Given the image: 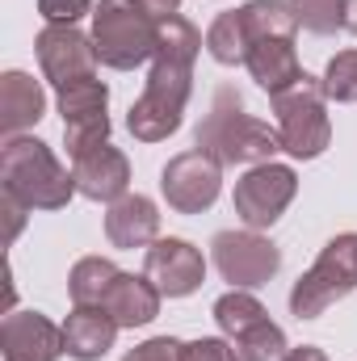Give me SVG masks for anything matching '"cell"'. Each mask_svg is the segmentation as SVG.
<instances>
[{
  "instance_id": "24",
  "label": "cell",
  "mask_w": 357,
  "mask_h": 361,
  "mask_svg": "<svg viewBox=\"0 0 357 361\" xmlns=\"http://www.w3.org/2000/svg\"><path fill=\"white\" fill-rule=\"evenodd\" d=\"M324 97L337 101V105H357V47L353 51H337L320 76Z\"/></svg>"
},
{
  "instance_id": "14",
  "label": "cell",
  "mask_w": 357,
  "mask_h": 361,
  "mask_svg": "<svg viewBox=\"0 0 357 361\" xmlns=\"http://www.w3.org/2000/svg\"><path fill=\"white\" fill-rule=\"evenodd\" d=\"M105 240H109V248H122V252L152 248L160 240V206L152 197H143V193H126V197L109 202Z\"/></svg>"
},
{
  "instance_id": "17",
  "label": "cell",
  "mask_w": 357,
  "mask_h": 361,
  "mask_svg": "<svg viewBox=\"0 0 357 361\" xmlns=\"http://www.w3.org/2000/svg\"><path fill=\"white\" fill-rule=\"evenodd\" d=\"M248 76L269 92H286L290 85L303 80V63H298V51H294V38H261L248 47V59H244Z\"/></svg>"
},
{
  "instance_id": "8",
  "label": "cell",
  "mask_w": 357,
  "mask_h": 361,
  "mask_svg": "<svg viewBox=\"0 0 357 361\" xmlns=\"http://www.w3.org/2000/svg\"><path fill=\"white\" fill-rule=\"evenodd\" d=\"M294 193H298V173L290 164L269 160V164H257V169H248L244 177L236 180L231 206H236V219L244 227L269 231L286 214V206L294 202Z\"/></svg>"
},
{
  "instance_id": "4",
  "label": "cell",
  "mask_w": 357,
  "mask_h": 361,
  "mask_svg": "<svg viewBox=\"0 0 357 361\" xmlns=\"http://www.w3.org/2000/svg\"><path fill=\"white\" fill-rule=\"evenodd\" d=\"M92 47L105 68L135 72L156 55V17L139 0H97Z\"/></svg>"
},
{
  "instance_id": "29",
  "label": "cell",
  "mask_w": 357,
  "mask_h": 361,
  "mask_svg": "<svg viewBox=\"0 0 357 361\" xmlns=\"http://www.w3.org/2000/svg\"><path fill=\"white\" fill-rule=\"evenodd\" d=\"M181 349L185 345H181L177 336H152V341L135 345L122 361H181Z\"/></svg>"
},
{
  "instance_id": "27",
  "label": "cell",
  "mask_w": 357,
  "mask_h": 361,
  "mask_svg": "<svg viewBox=\"0 0 357 361\" xmlns=\"http://www.w3.org/2000/svg\"><path fill=\"white\" fill-rule=\"evenodd\" d=\"M92 8H97L92 0H38V13L47 25H76L92 17Z\"/></svg>"
},
{
  "instance_id": "12",
  "label": "cell",
  "mask_w": 357,
  "mask_h": 361,
  "mask_svg": "<svg viewBox=\"0 0 357 361\" xmlns=\"http://www.w3.org/2000/svg\"><path fill=\"white\" fill-rule=\"evenodd\" d=\"M0 353H4V361H59L68 353L63 328L51 324L42 311H4Z\"/></svg>"
},
{
  "instance_id": "21",
  "label": "cell",
  "mask_w": 357,
  "mask_h": 361,
  "mask_svg": "<svg viewBox=\"0 0 357 361\" xmlns=\"http://www.w3.org/2000/svg\"><path fill=\"white\" fill-rule=\"evenodd\" d=\"M206 51H210V59L223 63V68H236V63L248 59V34H244L240 8L219 13V17L210 21V30H206Z\"/></svg>"
},
{
  "instance_id": "7",
  "label": "cell",
  "mask_w": 357,
  "mask_h": 361,
  "mask_svg": "<svg viewBox=\"0 0 357 361\" xmlns=\"http://www.w3.org/2000/svg\"><path fill=\"white\" fill-rule=\"evenodd\" d=\"M210 261H214V269H219L223 281H231V290H257V286H265V281L277 277L282 248L269 235L253 231V227L219 231L210 240Z\"/></svg>"
},
{
  "instance_id": "22",
  "label": "cell",
  "mask_w": 357,
  "mask_h": 361,
  "mask_svg": "<svg viewBox=\"0 0 357 361\" xmlns=\"http://www.w3.org/2000/svg\"><path fill=\"white\" fill-rule=\"evenodd\" d=\"M55 105H59V114H63V126L68 122H80V118H97V114H105L109 109V89H105V80H72V85H63V89L55 92Z\"/></svg>"
},
{
  "instance_id": "23",
  "label": "cell",
  "mask_w": 357,
  "mask_h": 361,
  "mask_svg": "<svg viewBox=\"0 0 357 361\" xmlns=\"http://www.w3.org/2000/svg\"><path fill=\"white\" fill-rule=\"evenodd\" d=\"M240 361H286L290 345H286V332L273 324V319H261L257 328H248L244 336L231 341Z\"/></svg>"
},
{
  "instance_id": "2",
  "label": "cell",
  "mask_w": 357,
  "mask_h": 361,
  "mask_svg": "<svg viewBox=\"0 0 357 361\" xmlns=\"http://www.w3.org/2000/svg\"><path fill=\"white\" fill-rule=\"evenodd\" d=\"M198 147L206 156H214L223 169H236V164L257 169L282 152V135H277V126L244 114V97L236 89H219L198 126Z\"/></svg>"
},
{
  "instance_id": "20",
  "label": "cell",
  "mask_w": 357,
  "mask_h": 361,
  "mask_svg": "<svg viewBox=\"0 0 357 361\" xmlns=\"http://www.w3.org/2000/svg\"><path fill=\"white\" fill-rule=\"evenodd\" d=\"M261 319H269V311L253 290H227V294L214 302V324H219V332H223L227 341L244 336V332L257 328Z\"/></svg>"
},
{
  "instance_id": "13",
  "label": "cell",
  "mask_w": 357,
  "mask_h": 361,
  "mask_svg": "<svg viewBox=\"0 0 357 361\" xmlns=\"http://www.w3.org/2000/svg\"><path fill=\"white\" fill-rule=\"evenodd\" d=\"M72 177H76L80 197L109 206V202H118V197L131 193V160L114 143H97L85 156L72 160Z\"/></svg>"
},
{
  "instance_id": "9",
  "label": "cell",
  "mask_w": 357,
  "mask_h": 361,
  "mask_svg": "<svg viewBox=\"0 0 357 361\" xmlns=\"http://www.w3.org/2000/svg\"><path fill=\"white\" fill-rule=\"evenodd\" d=\"M160 193L173 214H202L223 193V164L202 147H189L160 169Z\"/></svg>"
},
{
  "instance_id": "32",
  "label": "cell",
  "mask_w": 357,
  "mask_h": 361,
  "mask_svg": "<svg viewBox=\"0 0 357 361\" xmlns=\"http://www.w3.org/2000/svg\"><path fill=\"white\" fill-rule=\"evenodd\" d=\"M286 361H328V353H324V349H315V345H298V349H290V353H286Z\"/></svg>"
},
{
  "instance_id": "18",
  "label": "cell",
  "mask_w": 357,
  "mask_h": 361,
  "mask_svg": "<svg viewBox=\"0 0 357 361\" xmlns=\"http://www.w3.org/2000/svg\"><path fill=\"white\" fill-rule=\"evenodd\" d=\"M118 324L105 307H72V315L63 319V345H68V357L76 361H101L114 341H118Z\"/></svg>"
},
{
  "instance_id": "31",
  "label": "cell",
  "mask_w": 357,
  "mask_h": 361,
  "mask_svg": "<svg viewBox=\"0 0 357 361\" xmlns=\"http://www.w3.org/2000/svg\"><path fill=\"white\" fill-rule=\"evenodd\" d=\"M139 4H143L156 21H160V17H173V13L181 8V0H139Z\"/></svg>"
},
{
  "instance_id": "1",
  "label": "cell",
  "mask_w": 357,
  "mask_h": 361,
  "mask_svg": "<svg viewBox=\"0 0 357 361\" xmlns=\"http://www.w3.org/2000/svg\"><path fill=\"white\" fill-rule=\"evenodd\" d=\"M206 47V38L198 34V25L189 17H160L156 21V55H152V72L143 97L131 105L126 114V130L139 143H164L169 135L181 130L189 92H193V63L198 51Z\"/></svg>"
},
{
  "instance_id": "6",
  "label": "cell",
  "mask_w": 357,
  "mask_h": 361,
  "mask_svg": "<svg viewBox=\"0 0 357 361\" xmlns=\"http://www.w3.org/2000/svg\"><path fill=\"white\" fill-rule=\"evenodd\" d=\"M357 290V231L328 240L315 257V265L303 273L290 290V315L294 319H320L332 302Z\"/></svg>"
},
{
  "instance_id": "16",
  "label": "cell",
  "mask_w": 357,
  "mask_h": 361,
  "mask_svg": "<svg viewBox=\"0 0 357 361\" xmlns=\"http://www.w3.org/2000/svg\"><path fill=\"white\" fill-rule=\"evenodd\" d=\"M47 114V92L30 72H4L0 76V135H25L30 126H38Z\"/></svg>"
},
{
  "instance_id": "3",
  "label": "cell",
  "mask_w": 357,
  "mask_h": 361,
  "mask_svg": "<svg viewBox=\"0 0 357 361\" xmlns=\"http://www.w3.org/2000/svg\"><path fill=\"white\" fill-rule=\"evenodd\" d=\"M0 193H13L30 210H63L80 189L42 139L13 135L0 143Z\"/></svg>"
},
{
  "instance_id": "19",
  "label": "cell",
  "mask_w": 357,
  "mask_h": 361,
  "mask_svg": "<svg viewBox=\"0 0 357 361\" xmlns=\"http://www.w3.org/2000/svg\"><path fill=\"white\" fill-rule=\"evenodd\" d=\"M118 265L109 257H80L72 273H68V294H72V307H101L114 277H118Z\"/></svg>"
},
{
  "instance_id": "15",
  "label": "cell",
  "mask_w": 357,
  "mask_h": 361,
  "mask_svg": "<svg viewBox=\"0 0 357 361\" xmlns=\"http://www.w3.org/2000/svg\"><path fill=\"white\" fill-rule=\"evenodd\" d=\"M160 302H164V294L156 290V281L147 273H118L101 307L114 315L118 328H147L160 315Z\"/></svg>"
},
{
  "instance_id": "33",
  "label": "cell",
  "mask_w": 357,
  "mask_h": 361,
  "mask_svg": "<svg viewBox=\"0 0 357 361\" xmlns=\"http://www.w3.org/2000/svg\"><path fill=\"white\" fill-rule=\"evenodd\" d=\"M345 30L357 38V0H345Z\"/></svg>"
},
{
  "instance_id": "5",
  "label": "cell",
  "mask_w": 357,
  "mask_h": 361,
  "mask_svg": "<svg viewBox=\"0 0 357 361\" xmlns=\"http://www.w3.org/2000/svg\"><path fill=\"white\" fill-rule=\"evenodd\" d=\"M269 101H273L282 152L294 156V160H320L328 152V143H332V118H328L324 85L303 72L298 85H290L286 92H277Z\"/></svg>"
},
{
  "instance_id": "28",
  "label": "cell",
  "mask_w": 357,
  "mask_h": 361,
  "mask_svg": "<svg viewBox=\"0 0 357 361\" xmlns=\"http://www.w3.org/2000/svg\"><path fill=\"white\" fill-rule=\"evenodd\" d=\"M181 361H240V353L223 336H198L181 349Z\"/></svg>"
},
{
  "instance_id": "30",
  "label": "cell",
  "mask_w": 357,
  "mask_h": 361,
  "mask_svg": "<svg viewBox=\"0 0 357 361\" xmlns=\"http://www.w3.org/2000/svg\"><path fill=\"white\" fill-rule=\"evenodd\" d=\"M0 210H4V219H8V244L21 235V227H25V214H30V206L25 202H17L13 193H0Z\"/></svg>"
},
{
  "instance_id": "11",
  "label": "cell",
  "mask_w": 357,
  "mask_h": 361,
  "mask_svg": "<svg viewBox=\"0 0 357 361\" xmlns=\"http://www.w3.org/2000/svg\"><path fill=\"white\" fill-rule=\"evenodd\" d=\"M143 273L156 281V290L164 298H189L202 281H206V257L177 235H160L147 252H143Z\"/></svg>"
},
{
  "instance_id": "25",
  "label": "cell",
  "mask_w": 357,
  "mask_h": 361,
  "mask_svg": "<svg viewBox=\"0 0 357 361\" xmlns=\"http://www.w3.org/2000/svg\"><path fill=\"white\" fill-rule=\"evenodd\" d=\"M290 4H294L298 25H303L307 34L328 38V34L345 30V0H290Z\"/></svg>"
},
{
  "instance_id": "10",
  "label": "cell",
  "mask_w": 357,
  "mask_h": 361,
  "mask_svg": "<svg viewBox=\"0 0 357 361\" xmlns=\"http://www.w3.org/2000/svg\"><path fill=\"white\" fill-rule=\"evenodd\" d=\"M34 55H38V68L47 76V85L59 92L72 80H89L97 76V47H92V34L76 30V25H42L38 38H34Z\"/></svg>"
},
{
  "instance_id": "26",
  "label": "cell",
  "mask_w": 357,
  "mask_h": 361,
  "mask_svg": "<svg viewBox=\"0 0 357 361\" xmlns=\"http://www.w3.org/2000/svg\"><path fill=\"white\" fill-rule=\"evenodd\" d=\"M63 139H68V156H85L97 143H109V114H97V118H80V122H68L63 126Z\"/></svg>"
}]
</instances>
